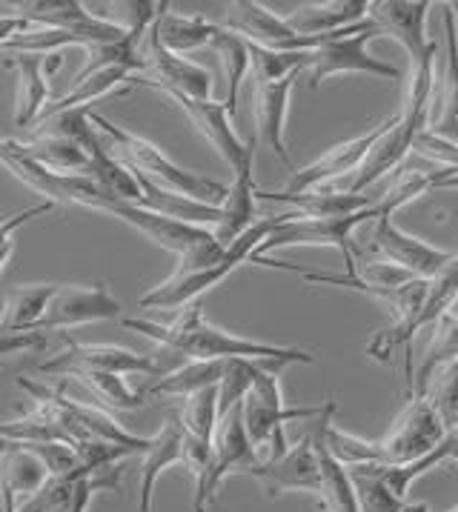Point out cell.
Masks as SVG:
<instances>
[{
	"instance_id": "30",
	"label": "cell",
	"mask_w": 458,
	"mask_h": 512,
	"mask_svg": "<svg viewBox=\"0 0 458 512\" xmlns=\"http://www.w3.org/2000/svg\"><path fill=\"white\" fill-rule=\"evenodd\" d=\"M49 472L41 461L18 444H0V498L18 501L29 498L43 487Z\"/></svg>"
},
{
	"instance_id": "29",
	"label": "cell",
	"mask_w": 458,
	"mask_h": 512,
	"mask_svg": "<svg viewBox=\"0 0 458 512\" xmlns=\"http://www.w3.org/2000/svg\"><path fill=\"white\" fill-rule=\"evenodd\" d=\"M12 149L58 175H89V155L78 144L58 135H38L32 141H12Z\"/></svg>"
},
{
	"instance_id": "4",
	"label": "cell",
	"mask_w": 458,
	"mask_h": 512,
	"mask_svg": "<svg viewBox=\"0 0 458 512\" xmlns=\"http://www.w3.org/2000/svg\"><path fill=\"white\" fill-rule=\"evenodd\" d=\"M281 221V215H270V218H258L255 224L235 241L227 246L224 258L218 264L204 269H175L167 281H161L158 287H152L138 298L141 309H178L195 304L207 289L218 287L227 278L232 269L247 264L252 255L261 249V244L275 232V226Z\"/></svg>"
},
{
	"instance_id": "39",
	"label": "cell",
	"mask_w": 458,
	"mask_h": 512,
	"mask_svg": "<svg viewBox=\"0 0 458 512\" xmlns=\"http://www.w3.org/2000/svg\"><path fill=\"white\" fill-rule=\"evenodd\" d=\"M178 418H181V427H184L187 435L212 444L215 430H218V421H221L218 387H209V390H201L195 392V395H189V398H184V407L178 412Z\"/></svg>"
},
{
	"instance_id": "9",
	"label": "cell",
	"mask_w": 458,
	"mask_h": 512,
	"mask_svg": "<svg viewBox=\"0 0 458 512\" xmlns=\"http://www.w3.org/2000/svg\"><path fill=\"white\" fill-rule=\"evenodd\" d=\"M381 215L384 212L378 209V201L364 212L341 215V218H307V215L287 212V215H281L275 232L261 244V249L255 255H270V252L284 249V246H335L344 255L347 272H355L353 241L350 238H353L358 226L373 224L375 218H381Z\"/></svg>"
},
{
	"instance_id": "17",
	"label": "cell",
	"mask_w": 458,
	"mask_h": 512,
	"mask_svg": "<svg viewBox=\"0 0 458 512\" xmlns=\"http://www.w3.org/2000/svg\"><path fill=\"white\" fill-rule=\"evenodd\" d=\"M250 475L264 487L270 498H278L281 492L290 490L321 495V458H318V447H315L313 427L304 432L301 441L292 444L281 458L255 464Z\"/></svg>"
},
{
	"instance_id": "11",
	"label": "cell",
	"mask_w": 458,
	"mask_h": 512,
	"mask_svg": "<svg viewBox=\"0 0 458 512\" xmlns=\"http://www.w3.org/2000/svg\"><path fill=\"white\" fill-rule=\"evenodd\" d=\"M9 9L23 23L72 32L81 41V49L109 46V43H121L129 38V29L95 15L86 3H78V0H18Z\"/></svg>"
},
{
	"instance_id": "21",
	"label": "cell",
	"mask_w": 458,
	"mask_h": 512,
	"mask_svg": "<svg viewBox=\"0 0 458 512\" xmlns=\"http://www.w3.org/2000/svg\"><path fill=\"white\" fill-rule=\"evenodd\" d=\"M381 135V126H375L373 132H364L353 141H344V144H335L333 149H327L318 161H313L304 169H295V175L290 178V184L284 186L281 192L287 195H301V192H313V189H321L327 186L335 178H344V175H355L367 152L373 149L375 138Z\"/></svg>"
},
{
	"instance_id": "45",
	"label": "cell",
	"mask_w": 458,
	"mask_h": 512,
	"mask_svg": "<svg viewBox=\"0 0 458 512\" xmlns=\"http://www.w3.org/2000/svg\"><path fill=\"white\" fill-rule=\"evenodd\" d=\"M46 344L43 332H23V335H0V358L29 352V349H41Z\"/></svg>"
},
{
	"instance_id": "27",
	"label": "cell",
	"mask_w": 458,
	"mask_h": 512,
	"mask_svg": "<svg viewBox=\"0 0 458 512\" xmlns=\"http://www.w3.org/2000/svg\"><path fill=\"white\" fill-rule=\"evenodd\" d=\"M255 201H258V186L252 181V161L232 172V186H229L227 201L221 204V224L215 226V238L227 249L235 244L258 218H255Z\"/></svg>"
},
{
	"instance_id": "6",
	"label": "cell",
	"mask_w": 458,
	"mask_h": 512,
	"mask_svg": "<svg viewBox=\"0 0 458 512\" xmlns=\"http://www.w3.org/2000/svg\"><path fill=\"white\" fill-rule=\"evenodd\" d=\"M324 410H327V404H321V407H295V410H290L284 404L278 375L272 369L264 367V364H258L252 390L247 395V401H244V424H247V432H250L255 450L261 452V461H275V458H281L284 452L290 450L287 435H284V424L295 421V418L313 421Z\"/></svg>"
},
{
	"instance_id": "42",
	"label": "cell",
	"mask_w": 458,
	"mask_h": 512,
	"mask_svg": "<svg viewBox=\"0 0 458 512\" xmlns=\"http://www.w3.org/2000/svg\"><path fill=\"white\" fill-rule=\"evenodd\" d=\"M255 372H258V361L229 358L227 367H224V378L218 384V410H221V415H227L235 404L247 401L252 381H255Z\"/></svg>"
},
{
	"instance_id": "28",
	"label": "cell",
	"mask_w": 458,
	"mask_h": 512,
	"mask_svg": "<svg viewBox=\"0 0 458 512\" xmlns=\"http://www.w3.org/2000/svg\"><path fill=\"white\" fill-rule=\"evenodd\" d=\"M152 32L164 49L175 55H187V52L209 49V43L218 32V23L207 21L201 15H175L169 12V3H164L161 15L152 23Z\"/></svg>"
},
{
	"instance_id": "2",
	"label": "cell",
	"mask_w": 458,
	"mask_h": 512,
	"mask_svg": "<svg viewBox=\"0 0 458 512\" xmlns=\"http://www.w3.org/2000/svg\"><path fill=\"white\" fill-rule=\"evenodd\" d=\"M436 55L438 43L421 61L410 66L404 109L398 112V118L381 123V135L375 138L373 149L367 152L361 169L353 175L350 192L364 195V189H370L375 181H381L387 172L401 169L404 161L413 155L418 138L430 129L433 103H436Z\"/></svg>"
},
{
	"instance_id": "19",
	"label": "cell",
	"mask_w": 458,
	"mask_h": 512,
	"mask_svg": "<svg viewBox=\"0 0 458 512\" xmlns=\"http://www.w3.org/2000/svg\"><path fill=\"white\" fill-rule=\"evenodd\" d=\"M172 101L184 109V115L192 121V126L207 138L209 146L221 155V161L232 172H238L241 166L255 161V141L244 144L238 138V132L229 123V109L224 103L198 101V98H187V95H172Z\"/></svg>"
},
{
	"instance_id": "52",
	"label": "cell",
	"mask_w": 458,
	"mask_h": 512,
	"mask_svg": "<svg viewBox=\"0 0 458 512\" xmlns=\"http://www.w3.org/2000/svg\"><path fill=\"white\" fill-rule=\"evenodd\" d=\"M447 512H458V504H456V507H453V510H447Z\"/></svg>"
},
{
	"instance_id": "18",
	"label": "cell",
	"mask_w": 458,
	"mask_h": 512,
	"mask_svg": "<svg viewBox=\"0 0 458 512\" xmlns=\"http://www.w3.org/2000/svg\"><path fill=\"white\" fill-rule=\"evenodd\" d=\"M370 241H373V249L381 252V261H390L398 269L410 272L413 278H427V281L447 267L450 258L456 255L398 229L390 215H381L370 224Z\"/></svg>"
},
{
	"instance_id": "46",
	"label": "cell",
	"mask_w": 458,
	"mask_h": 512,
	"mask_svg": "<svg viewBox=\"0 0 458 512\" xmlns=\"http://www.w3.org/2000/svg\"><path fill=\"white\" fill-rule=\"evenodd\" d=\"M21 29H26V23L21 18H15V15H0V52H3V46L12 41Z\"/></svg>"
},
{
	"instance_id": "22",
	"label": "cell",
	"mask_w": 458,
	"mask_h": 512,
	"mask_svg": "<svg viewBox=\"0 0 458 512\" xmlns=\"http://www.w3.org/2000/svg\"><path fill=\"white\" fill-rule=\"evenodd\" d=\"M298 81V75H292L287 81H255V123H258V138L261 144L270 146L272 155L295 175V166L287 152V141H284V123H287V112H290V95L292 86Z\"/></svg>"
},
{
	"instance_id": "32",
	"label": "cell",
	"mask_w": 458,
	"mask_h": 512,
	"mask_svg": "<svg viewBox=\"0 0 458 512\" xmlns=\"http://www.w3.org/2000/svg\"><path fill=\"white\" fill-rule=\"evenodd\" d=\"M55 295V284H32V287H15L6 292L3 309H0V335H23L35 332L41 324L43 312Z\"/></svg>"
},
{
	"instance_id": "5",
	"label": "cell",
	"mask_w": 458,
	"mask_h": 512,
	"mask_svg": "<svg viewBox=\"0 0 458 512\" xmlns=\"http://www.w3.org/2000/svg\"><path fill=\"white\" fill-rule=\"evenodd\" d=\"M101 212L106 215H115L118 221H124L126 226H132L135 232H141L146 241L158 244L161 249H167L172 255H178V269H204L218 264L224 258V246L215 238L212 229L204 226L184 224V221H175L167 215H158V212H149L144 206L126 204L118 201L112 195H106Z\"/></svg>"
},
{
	"instance_id": "50",
	"label": "cell",
	"mask_w": 458,
	"mask_h": 512,
	"mask_svg": "<svg viewBox=\"0 0 458 512\" xmlns=\"http://www.w3.org/2000/svg\"><path fill=\"white\" fill-rule=\"evenodd\" d=\"M450 9H453V15L458 18V3H450Z\"/></svg>"
},
{
	"instance_id": "38",
	"label": "cell",
	"mask_w": 458,
	"mask_h": 512,
	"mask_svg": "<svg viewBox=\"0 0 458 512\" xmlns=\"http://www.w3.org/2000/svg\"><path fill=\"white\" fill-rule=\"evenodd\" d=\"M458 304V252L450 258V264L441 269L438 275L430 278L424 307L418 312V329L438 324L444 315H450V309Z\"/></svg>"
},
{
	"instance_id": "7",
	"label": "cell",
	"mask_w": 458,
	"mask_h": 512,
	"mask_svg": "<svg viewBox=\"0 0 458 512\" xmlns=\"http://www.w3.org/2000/svg\"><path fill=\"white\" fill-rule=\"evenodd\" d=\"M378 38L375 26L370 21H361L338 32L335 38L321 43L318 49L307 52V72H310V86L318 89L324 81L335 75H373L384 81H401L404 75L398 72L393 63L373 58L367 52V43Z\"/></svg>"
},
{
	"instance_id": "24",
	"label": "cell",
	"mask_w": 458,
	"mask_h": 512,
	"mask_svg": "<svg viewBox=\"0 0 458 512\" xmlns=\"http://www.w3.org/2000/svg\"><path fill=\"white\" fill-rule=\"evenodd\" d=\"M184 455V427L178 412H169L164 427L149 438V447L141 455V495H138V512H152V495L161 472L172 464H181Z\"/></svg>"
},
{
	"instance_id": "33",
	"label": "cell",
	"mask_w": 458,
	"mask_h": 512,
	"mask_svg": "<svg viewBox=\"0 0 458 512\" xmlns=\"http://www.w3.org/2000/svg\"><path fill=\"white\" fill-rule=\"evenodd\" d=\"M224 367H227V361H187L178 369L167 372L164 378H155L144 390L146 398H158V395L189 398L195 392L218 387L224 378Z\"/></svg>"
},
{
	"instance_id": "1",
	"label": "cell",
	"mask_w": 458,
	"mask_h": 512,
	"mask_svg": "<svg viewBox=\"0 0 458 512\" xmlns=\"http://www.w3.org/2000/svg\"><path fill=\"white\" fill-rule=\"evenodd\" d=\"M121 324L132 332L152 338L158 347L178 361H229V358H250L267 369H284L290 364H315L313 352L295 347H275L264 341H252L232 335L227 329L215 327L204 318V307L195 301L181 309V315L169 324H155L144 318H121Z\"/></svg>"
},
{
	"instance_id": "10",
	"label": "cell",
	"mask_w": 458,
	"mask_h": 512,
	"mask_svg": "<svg viewBox=\"0 0 458 512\" xmlns=\"http://www.w3.org/2000/svg\"><path fill=\"white\" fill-rule=\"evenodd\" d=\"M261 461V452L255 450L247 424H244V404H235L227 415H221L218 430L212 438V461L201 481H195V498H192V512H209L215 504V492L227 481L232 472L255 470Z\"/></svg>"
},
{
	"instance_id": "40",
	"label": "cell",
	"mask_w": 458,
	"mask_h": 512,
	"mask_svg": "<svg viewBox=\"0 0 458 512\" xmlns=\"http://www.w3.org/2000/svg\"><path fill=\"white\" fill-rule=\"evenodd\" d=\"M324 447L341 467H364V464H384L378 441H367L350 432L338 430L333 421L324 427Z\"/></svg>"
},
{
	"instance_id": "14",
	"label": "cell",
	"mask_w": 458,
	"mask_h": 512,
	"mask_svg": "<svg viewBox=\"0 0 458 512\" xmlns=\"http://www.w3.org/2000/svg\"><path fill=\"white\" fill-rule=\"evenodd\" d=\"M141 58H144V75H138L132 83H144L158 92H164L167 98L172 95H187V98H198V101H212V75L209 69L192 63L184 55H175L161 46L155 38V32H146L144 43H141Z\"/></svg>"
},
{
	"instance_id": "44",
	"label": "cell",
	"mask_w": 458,
	"mask_h": 512,
	"mask_svg": "<svg viewBox=\"0 0 458 512\" xmlns=\"http://www.w3.org/2000/svg\"><path fill=\"white\" fill-rule=\"evenodd\" d=\"M55 204H49V201H43V204L29 206V209H23V212H15V215H9V218H3L0 221V275H3V269L6 264L12 261V255H15V232L26 226L29 221H35V218H43L46 212H52Z\"/></svg>"
},
{
	"instance_id": "26",
	"label": "cell",
	"mask_w": 458,
	"mask_h": 512,
	"mask_svg": "<svg viewBox=\"0 0 458 512\" xmlns=\"http://www.w3.org/2000/svg\"><path fill=\"white\" fill-rule=\"evenodd\" d=\"M258 201H272V204H287L295 209V215L307 218H341V215H355L364 212L378 201L373 195H358V192H335V189H313L301 195H287V192H261Z\"/></svg>"
},
{
	"instance_id": "23",
	"label": "cell",
	"mask_w": 458,
	"mask_h": 512,
	"mask_svg": "<svg viewBox=\"0 0 458 512\" xmlns=\"http://www.w3.org/2000/svg\"><path fill=\"white\" fill-rule=\"evenodd\" d=\"M52 58H41V55H6L3 58V66L12 69L15 81H18V95H15V126L18 129H35L43 109L49 106L46 63Z\"/></svg>"
},
{
	"instance_id": "51",
	"label": "cell",
	"mask_w": 458,
	"mask_h": 512,
	"mask_svg": "<svg viewBox=\"0 0 458 512\" xmlns=\"http://www.w3.org/2000/svg\"><path fill=\"white\" fill-rule=\"evenodd\" d=\"M450 315H456V318H458V304L453 309H450Z\"/></svg>"
},
{
	"instance_id": "48",
	"label": "cell",
	"mask_w": 458,
	"mask_h": 512,
	"mask_svg": "<svg viewBox=\"0 0 458 512\" xmlns=\"http://www.w3.org/2000/svg\"><path fill=\"white\" fill-rule=\"evenodd\" d=\"M0 512H15V501L12 498H0Z\"/></svg>"
},
{
	"instance_id": "34",
	"label": "cell",
	"mask_w": 458,
	"mask_h": 512,
	"mask_svg": "<svg viewBox=\"0 0 458 512\" xmlns=\"http://www.w3.org/2000/svg\"><path fill=\"white\" fill-rule=\"evenodd\" d=\"M444 49H447V63L441 72V98L433 106L430 129H447L458 121V32L456 15L450 3L444 6Z\"/></svg>"
},
{
	"instance_id": "31",
	"label": "cell",
	"mask_w": 458,
	"mask_h": 512,
	"mask_svg": "<svg viewBox=\"0 0 458 512\" xmlns=\"http://www.w3.org/2000/svg\"><path fill=\"white\" fill-rule=\"evenodd\" d=\"M126 81H135V72L126 69V66H106V69H98V72H92V75L75 78V86H72L63 98H58L55 103H49V106L43 109L41 118H38V123L49 121V118H55V115H61V112L89 109V103L101 101V98H106L109 92H115V89ZM38 123H35V126H38Z\"/></svg>"
},
{
	"instance_id": "8",
	"label": "cell",
	"mask_w": 458,
	"mask_h": 512,
	"mask_svg": "<svg viewBox=\"0 0 458 512\" xmlns=\"http://www.w3.org/2000/svg\"><path fill=\"white\" fill-rule=\"evenodd\" d=\"M181 364L164 349L155 355H141L135 349L115 347V344H69L55 358L43 361L38 369L46 375H61V378H69L75 372H112V375H135L138 372V375L164 378L167 372L178 369Z\"/></svg>"
},
{
	"instance_id": "47",
	"label": "cell",
	"mask_w": 458,
	"mask_h": 512,
	"mask_svg": "<svg viewBox=\"0 0 458 512\" xmlns=\"http://www.w3.org/2000/svg\"><path fill=\"white\" fill-rule=\"evenodd\" d=\"M438 189H458V172L456 175H450V178H444V181L438 184Z\"/></svg>"
},
{
	"instance_id": "15",
	"label": "cell",
	"mask_w": 458,
	"mask_h": 512,
	"mask_svg": "<svg viewBox=\"0 0 458 512\" xmlns=\"http://www.w3.org/2000/svg\"><path fill=\"white\" fill-rule=\"evenodd\" d=\"M224 29L235 32L238 38H244L252 46L270 49V52H313L321 43H327L330 38L338 35L335 32L330 38H304V35H298L292 29L287 18H278L264 3H255V0H235V3H227Z\"/></svg>"
},
{
	"instance_id": "43",
	"label": "cell",
	"mask_w": 458,
	"mask_h": 512,
	"mask_svg": "<svg viewBox=\"0 0 458 512\" xmlns=\"http://www.w3.org/2000/svg\"><path fill=\"white\" fill-rule=\"evenodd\" d=\"M427 398L430 404L436 407L438 418L444 421L447 432L458 430V361L444 367L433 378L430 390H427Z\"/></svg>"
},
{
	"instance_id": "16",
	"label": "cell",
	"mask_w": 458,
	"mask_h": 512,
	"mask_svg": "<svg viewBox=\"0 0 458 512\" xmlns=\"http://www.w3.org/2000/svg\"><path fill=\"white\" fill-rule=\"evenodd\" d=\"M121 301L104 287H55V295L49 307L43 312L41 324L35 332H55V329L84 327V324H98V321H118L121 318Z\"/></svg>"
},
{
	"instance_id": "41",
	"label": "cell",
	"mask_w": 458,
	"mask_h": 512,
	"mask_svg": "<svg viewBox=\"0 0 458 512\" xmlns=\"http://www.w3.org/2000/svg\"><path fill=\"white\" fill-rule=\"evenodd\" d=\"M250 61L255 81H287L292 75H301V69H307V52H270L250 43Z\"/></svg>"
},
{
	"instance_id": "35",
	"label": "cell",
	"mask_w": 458,
	"mask_h": 512,
	"mask_svg": "<svg viewBox=\"0 0 458 512\" xmlns=\"http://www.w3.org/2000/svg\"><path fill=\"white\" fill-rule=\"evenodd\" d=\"M458 361V318L456 315H444L438 321L436 335L430 341V347L424 352L421 364H418L416 381H413V395H427L433 378L444 367L456 364Z\"/></svg>"
},
{
	"instance_id": "20",
	"label": "cell",
	"mask_w": 458,
	"mask_h": 512,
	"mask_svg": "<svg viewBox=\"0 0 458 512\" xmlns=\"http://www.w3.org/2000/svg\"><path fill=\"white\" fill-rule=\"evenodd\" d=\"M427 12H430V3L427 0H381V3H370V15L367 21L373 23L378 35H387V38H396L407 55H410V66L418 63L436 41L427 38Z\"/></svg>"
},
{
	"instance_id": "13",
	"label": "cell",
	"mask_w": 458,
	"mask_h": 512,
	"mask_svg": "<svg viewBox=\"0 0 458 512\" xmlns=\"http://www.w3.org/2000/svg\"><path fill=\"white\" fill-rule=\"evenodd\" d=\"M450 432L438 418L436 407L427 395H413V401L404 407L396 424L378 438V447L384 455V464H413L418 458L430 455L444 444Z\"/></svg>"
},
{
	"instance_id": "37",
	"label": "cell",
	"mask_w": 458,
	"mask_h": 512,
	"mask_svg": "<svg viewBox=\"0 0 458 512\" xmlns=\"http://www.w3.org/2000/svg\"><path fill=\"white\" fill-rule=\"evenodd\" d=\"M69 378H75L81 387H86L98 401H104L106 407H112V410H141L149 401L144 390H132L126 384L124 375H112V372H75Z\"/></svg>"
},
{
	"instance_id": "25",
	"label": "cell",
	"mask_w": 458,
	"mask_h": 512,
	"mask_svg": "<svg viewBox=\"0 0 458 512\" xmlns=\"http://www.w3.org/2000/svg\"><path fill=\"white\" fill-rule=\"evenodd\" d=\"M370 3L364 0H330V3H307L292 12L287 23L304 38H330L341 29L367 21Z\"/></svg>"
},
{
	"instance_id": "12",
	"label": "cell",
	"mask_w": 458,
	"mask_h": 512,
	"mask_svg": "<svg viewBox=\"0 0 458 512\" xmlns=\"http://www.w3.org/2000/svg\"><path fill=\"white\" fill-rule=\"evenodd\" d=\"M121 484H124L121 464L72 472V475H49L41 490L18 501L15 512H86L95 492H121Z\"/></svg>"
},
{
	"instance_id": "3",
	"label": "cell",
	"mask_w": 458,
	"mask_h": 512,
	"mask_svg": "<svg viewBox=\"0 0 458 512\" xmlns=\"http://www.w3.org/2000/svg\"><path fill=\"white\" fill-rule=\"evenodd\" d=\"M89 121L104 135L112 155L121 158L132 172H138L149 184L169 189V192H178V195L192 198L198 204L221 206L227 201L229 186H224L221 181H212L207 175H198V172H189L184 166H178L164 149H158L155 144H149L146 138L129 132L118 123H112L104 115L92 112V109H89Z\"/></svg>"
},
{
	"instance_id": "49",
	"label": "cell",
	"mask_w": 458,
	"mask_h": 512,
	"mask_svg": "<svg viewBox=\"0 0 458 512\" xmlns=\"http://www.w3.org/2000/svg\"><path fill=\"white\" fill-rule=\"evenodd\" d=\"M6 146H9V138H0V164H3V155H6Z\"/></svg>"
},
{
	"instance_id": "36",
	"label": "cell",
	"mask_w": 458,
	"mask_h": 512,
	"mask_svg": "<svg viewBox=\"0 0 458 512\" xmlns=\"http://www.w3.org/2000/svg\"><path fill=\"white\" fill-rule=\"evenodd\" d=\"M209 49L218 55L221 61V69H224V78H227V98H224V106L229 109V115L235 112L238 106V89H241V81L247 78L250 72V43L244 38H238L235 32H229L224 26H218L215 38L209 43Z\"/></svg>"
}]
</instances>
